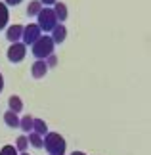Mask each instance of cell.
I'll use <instances>...</instances> for the list:
<instances>
[{"mask_svg": "<svg viewBox=\"0 0 151 155\" xmlns=\"http://www.w3.org/2000/svg\"><path fill=\"white\" fill-rule=\"evenodd\" d=\"M56 63H57V58H56V54H52V56L46 59V65H48V67H54Z\"/></svg>", "mask_w": 151, "mask_h": 155, "instance_id": "d6986e66", "label": "cell"}, {"mask_svg": "<svg viewBox=\"0 0 151 155\" xmlns=\"http://www.w3.org/2000/svg\"><path fill=\"white\" fill-rule=\"evenodd\" d=\"M71 155H86V153H82V151H73Z\"/></svg>", "mask_w": 151, "mask_h": 155, "instance_id": "603a6c76", "label": "cell"}, {"mask_svg": "<svg viewBox=\"0 0 151 155\" xmlns=\"http://www.w3.org/2000/svg\"><path fill=\"white\" fill-rule=\"evenodd\" d=\"M4 90V77H2V73H0V92Z\"/></svg>", "mask_w": 151, "mask_h": 155, "instance_id": "7402d4cb", "label": "cell"}, {"mask_svg": "<svg viewBox=\"0 0 151 155\" xmlns=\"http://www.w3.org/2000/svg\"><path fill=\"white\" fill-rule=\"evenodd\" d=\"M19 155H29V153H27V151H25V153H19Z\"/></svg>", "mask_w": 151, "mask_h": 155, "instance_id": "cb8c5ba5", "label": "cell"}, {"mask_svg": "<svg viewBox=\"0 0 151 155\" xmlns=\"http://www.w3.org/2000/svg\"><path fill=\"white\" fill-rule=\"evenodd\" d=\"M8 19H10V12H8V6L4 2H0V31L6 29L8 25Z\"/></svg>", "mask_w": 151, "mask_h": 155, "instance_id": "7c38bea8", "label": "cell"}, {"mask_svg": "<svg viewBox=\"0 0 151 155\" xmlns=\"http://www.w3.org/2000/svg\"><path fill=\"white\" fill-rule=\"evenodd\" d=\"M48 73V65L44 59H37V61L33 63V67H31V75L34 77V79H42Z\"/></svg>", "mask_w": 151, "mask_h": 155, "instance_id": "52a82bcc", "label": "cell"}, {"mask_svg": "<svg viewBox=\"0 0 151 155\" xmlns=\"http://www.w3.org/2000/svg\"><path fill=\"white\" fill-rule=\"evenodd\" d=\"M54 46H56V42H54L52 37H48V35H44V37H40L37 42L33 44V56L37 59H46L54 54Z\"/></svg>", "mask_w": 151, "mask_h": 155, "instance_id": "7a4b0ae2", "label": "cell"}, {"mask_svg": "<svg viewBox=\"0 0 151 155\" xmlns=\"http://www.w3.org/2000/svg\"><path fill=\"white\" fill-rule=\"evenodd\" d=\"M19 2H23V0H4V4H6V6H17Z\"/></svg>", "mask_w": 151, "mask_h": 155, "instance_id": "ffe728a7", "label": "cell"}, {"mask_svg": "<svg viewBox=\"0 0 151 155\" xmlns=\"http://www.w3.org/2000/svg\"><path fill=\"white\" fill-rule=\"evenodd\" d=\"M54 12H56L57 21H65V19H67V6H65L63 2H57L56 6H54Z\"/></svg>", "mask_w": 151, "mask_h": 155, "instance_id": "5bb4252c", "label": "cell"}, {"mask_svg": "<svg viewBox=\"0 0 151 155\" xmlns=\"http://www.w3.org/2000/svg\"><path fill=\"white\" fill-rule=\"evenodd\" d=\"M0 155H19V153H17L15 146H4L2 150H0Z\"/></svg>", "mask_w": 151, "mask_h": 155, "instance_id": "ac0fdd59", "label": "cell"}, {"mask_svg": "<svg viewBox=\"0 0 151 155\" xmlns=\"http://www.w3.org/2000/svg\"><path fill=\"white\" fill-rule=\"evenodd\" d=\"M57 25H59V21L56 17V12H54L52 8H42V12L38 14V27H40V31L52 33Z\"/></svg>", "mask_w": 151, "mask_h": 155, "instance_id": "3957f363", "label": "cell"}, {"mask_svg": "<svg viewBox=\"0 0 151 155\" xmlns=\"http://www.w3.org/2000/svg\"><path fill=\"white\" fill-rule=\"evenodd\" d=\"M6 38H8L11 44H14V42H19V40L23 38V27L21 25H11V27H8V31H6Z\"/></svg>", "mask_w": 151, "mask_h": 155, "instance_id": "8992f818", "label": "cell"}, {"mask_svg": "<svg viewBox=\"0 0 151 155\" xmlns=\"http://www.w3.org/2000/svg\"><path fill=\"white\" fill-rule=\"evenodd\" d=\"M44 147L50 155H65L67 144H65V138L59 132H48L44 136Z\"/></svg>", "mask_w": 151, "mask_h": 155, "instance_id": "6da1fadb", "label": "cell"}, {"mask_svg": "<svg viewBox=\"0 0 151 155\" xmlns=\"http://www.w3.org/2000/svg\"><path fill=\"white\" fill-rule=\"evenodd\" d=\"M27 146H29V136H19V138H17V142H15V147H17V151L25 153Z\"/></svg>", "mask_w": 151, "mask_h": 155, "instance_id": "e0dca14e", "label": "cell"}, {"mask_svg": "<svg viewBox=\"0 0 151 155\" xmlns=\"http://www.w3.org/2000/svg\"><path fill=\"white\" fill-rule=\"evenodd\" d=\"M42 37V31H40V27H38V23H29L27 27H23V44H34L37 40Z\"/></svg>", "mask_w": 151, "mask_h": 155, "instance_id": "277c9868", "label": "cell"}, {"mask_svg": "<svg viewBox=\"0 0 151 155\" xmlns=\"http://www.w3.org/2000/svg\"><path fill=\"white\" fill-rule=\"evenodd\" d=\"M33 132H37V134H40L42 138L48 134V124L42 121V119H34V128H33Z\"/></svg>", "mask_w": 151, "mask_h": 155, "instance_id": "9a60e30c", "label": "cell"}, {"mask_svg": "<svg viewBox=\"0 0 151 155\" xmlns=\"http://www.w3.org/2000/svg\"><path fill=\"white\" fill-rule=\"evenodd\" d=\"M19 128H21V130H25L27 134H31V132H33V128H34V119H33L31 115H25V117L21 119Z\"/></svg>", "mask_w": 151, "mask_h": 155, "instance_id": "4fadbf2b", "label": "cell"}, {"mask_svg": "<svg viewBox=\"0 0 151 155\" xmlns=\"http://www.w3.org/2000/svg\"><path fill=\"white\" fill-rule=\"evenodd\" d=\"M4 123L8 124L10 128H17V127L21 124V119L17 117V113H14V111H10V109H8V111L4 113Z\"/></svg>", "mask_w": 151, "mask_h": 155, "instance_id": "9c48e42d", "label": "cell"}, {"mask_svg": "<svg viewBox=\"0 0 151 155\" xmlns=\"http://www.w3.org/2000/svg\"><path fill=\"white\" fill-rule=\"evenodd\" d=\"M40 2H42V6H52V4L56 6V4H57V0H40Z\"/></svg>", "mask_w": 151, "mask_h": 155, "instance_id": "44dd1931", "label": "cell"}, {"mask_svg": "<svg viewBox=\"0 0 151 155\" xmlns=\"http://www.w3.org/2000/svg\"><path fill=\"white\" fill-rule=\"evenodd\" d=\"M29 144H31L33 147H44V138H42L40 134H37V132H31L29 134Z\"/></svg>", "mask_w": 151, "mask_h": 155, "instance_id": "2e32d148", "label": "cell"}, {"mask_svg": "<svg viewBox=\"0 0 151 155\" xmlns=\"http://www.w3.org/2000/svg\"><path fill=\"white\" fill-rule=\"evenodd\" d=\"M52 38H54V42H56V44H61L63 40L67 38V29H65V25L59 23V25L52 31Z\"/></svg>", "mask_w": 151, "mask_h": 155, "instance_id": "ba28073f", "label": "cell"}, {"mask_svg": "<svg viewBox=\"0 0 151 155\" xmlns=\"http://www.w3.org/2000/svg\"><path fill=\"white\" fill-rule=\"evenodd\" d=\"M25 56H27V46L23 44V42H14L8 48V59L11 63H19V61H23L25 59Z\"/></svg>", "mask_w": 151, "mask_h": 155, "instance_id": "5b68a950", "label": "cell"}, {"mask_svg": "<svg viewBox=\"0 0 151 155\" xmlns=\"http://www.w3.org/2000/svg\"><path fill=\"white\" fill-rule=\"evenodd\" d=\"M8 105H10V111H14V113H21V109H23V102L19 96H10Z\"/></svg>", "mask_w": 151, "mask_h": 155, "instance_id": "30bf717a", "label": "cell"}, {"mask_svg": "<svg viewBox=\"0 0 151 155\" xmlns=\"http://www.w3.org/2000/svg\"><path fill=\"white\" fill-rule=\"evenodd\" d=\"M40 12H42V2H40V0H33V2H29V6H27V15L29 17H33V15L38 17Z\"/></svg>", "mask_w": 151, "mask_h": 155, "instance_id": "8fae6325", "label": "cell"}]
</instances>
